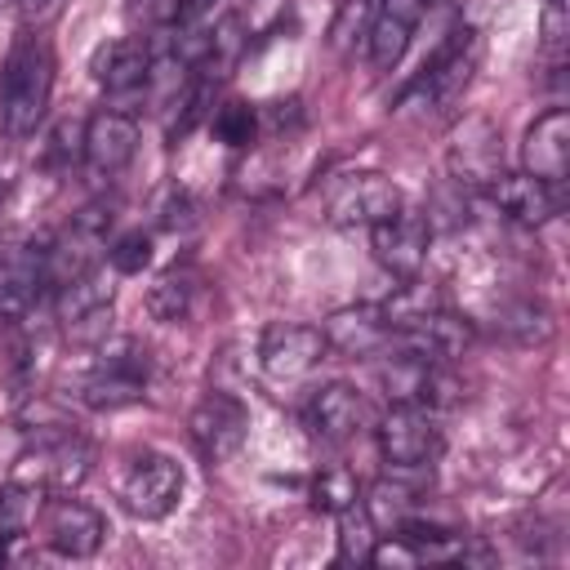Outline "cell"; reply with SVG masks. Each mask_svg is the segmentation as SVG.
Listing matches in <instances>:
<instances>
[{"mask_svg": "<svg viewBox=\"0 0 570 570\" xmlns=\"http://www.w3.org/2000/svg\"><path fill=\"white\" fill-rule=\"evenodd\" d=\"M18 13H22V27L31 31H40V27H49L58 13H62V0H18Z\"/></svg>", "mask_w": 570, "mask_h": 570, "instance_id": "obj_34", "label": "cell"}, {"mask_svg": "<svg viewBox=\"0 0 570 570\" xmlns=\"http://www.w3.org/2000/svg\"><path fill=\"white\" fill-rule=\"evenodd\" d=\"M352 503H361V490H356V476H352L347 468H325V472H316V481H312V508L338 517V512L352 508Z\"/></svg>", "mask_w": 570, "mask_h": 570, "instance_id": "obj_28", "label": "cell"}, {"mask_svg": "<svg viewBox=\"0 0 570 570\" xmlns=\"http://www.w3.org/2000/svg\"><path fill=\"white\" fill-rule=\"evenodd\" d=\"M94 80L116 98V111L125 102H138L151 89V49L142 40H111L94 53Z\"/></svg>", "mask_w": 570, "mask_h": 570, "instance_id": "obj_15", "label": "cell"}, {"mask_svg": "<svg viewBox=\"0 0 570 570\" xmlns=\"http://www.w3.org/2000/svg\"><path fill=\"white\" fill-rule=\"evenodd\" d=\"M325 334L316 325H303V321H276L263 330V343H258V356H263V370L272 379H303L307 370L321 365L325 356Z\"/></svg>", "mask_w": 570, "mask_h": 570, "instance_id": "obj_12", "label": "cell"}, {"mask_svg": "<svg viewBox=\"0 0 570 570\" xmlns=\"http://www.w3.org/2000/svg\"><path fill=\"white\" fill-rule=\"evenodd\" d=\"M89 468H94V450L71 423H62V428L27 432V445L13 463V481H27L36 490H71L89 476Z\"/></svg>", "mask_w": 570, "mask_h": 570, "instance_id": "obj_2", "label": "cell"}, {"mask_svg": "<svg viewBox=\"0 0 570 570\" xmlns=\"http://www.w3.org/2000/svg\"><path fill=\"white\" fill-rule=\"evenodd\" d=\"M379 454L387 468L396 472H414V468H428L436 454H441V428L432 419L428 405H410V401H396L383 423H379Z\"/></svg>", "mask_w": 570, "mask_h": 570, "instance_id": "obj_7", "label": "cell"}, {"mask_svg": "<svg viewBox=\"0 0 570 570\" xmlns=\"http://www.w3.org/2000/svg\"><path fill=\"white\" fill-rule=\"evenodd\" d=\"M374 13H379V0H347V4L338 9L334 27H330V40H334V49H338V53H347L352 45H365Z\"/></svg>", "mask_w": 570, "mask_h": 570, "instance_id": "obj_29", "label": "cell"}, {"mask_svg": "<svg viewBox=\"0 0 570 570\" xmlns=\"http://www.w3.org/2000/svg\"><path fill=\"white\" fill-rule=\"evenodd\" d=\"M187 432L196 441V450L209 459V463H223L232 459L240 445H245V432H249V414L236 396L227 392H205L196 401V410L187 414Z\"/></svg>", "mask_w": 570, "mask_h": 570, "instance_id": "obj_11", "label": "cell"}, {"mask_svg": "<svg viewBox=\"0 0 570 570\" xmlns=\"http://www.w3.org/2000/svg\"><path fill=\"white\" fill-rule=\"evenodd\" d=\"M191 200H187V191H178V187H169L165 191V200H160V227H169V232H183V227H191Z\"/></svg>", "mask_w": 570, "mask_h": 570, "instance_id": "obj_32", "label": "cell"}, {"mask_svg": "<svg viewBox=\"0 0 570 570\" xmlns=\"http://www.w3.org/2000/svg\"><path fill=\"white\" fill-rule=\"evenodd\" d=\"M499 325H503V334H508L512 343H521V347H539V343L552 338V312H548L543 303H517V307L503 312Z\"/></svg>", "mask_w": 570, "mask_h": 570, "instance_id": "obj_27", "label": "cell"}, {"mask_svg": "<svg viewBox=\"0 0 570 570\" xmlns=\"http://www.w3.org/2000/svg\"><path fill=\"white\" fill-rule=\"evenodd\" d=\"M396 343H401V352H410V356H423V361H454V356H463L468 347H472V321H463V316H454L450 307H436L432 316H423L419 325H410V330H401V334H392Z\"/></svg>", "mask_w": 570, "mask_h": 570, "instance_id": "obj_18", "label": "cell"}, {"mask_svg": "<svg viewBox=\"0 0 570 570\" xmlns=\"http://www.w3.org/2000/svg\"><path fill=\"white\" fill-rule=\"evenodd\" d=\"M561 45H566V0H548V9H543V49L561 58Z\"/></svg>", "mask_w": 570, "mask_h": 570, "instance_id": "obj_33", "label": "cell"}, {"mask_svg": "<svg viewBox=\"0 0 570 570\" xmlns=\"http://www.w3.org/2000/svg\"><path fill=\"white\" fill-rule=\"evenodd\" d=\"M521 169L530 178L552 183V187L566 178V169H570V116H566V107L543 111L525 129V138H521Z\"/></svg>", "mask_w": 570, "mask_h": 570, "instance_id": "obj_17", "label": "cell"}, {"mask_svg": "<svg viewBox=\"0 0 570 570\" xmlns=\"http://www.w3.org/2000/svg\"><path fill=\"white\" fill-rule=\"evenodd\" d=\"M107 232H111V209L107 205H89L80 209L49 245H45V276L49 289H62L80 276H89L107 249Z\"/></svg>", "mask_w": 570, "mask_h": 570, "instance_id": "obj_4", "label": "cell"}, {"mask_svg": "<svg viewBox=\"0 0 570 570\" xmlns=\"http://www.w3.org/2000/svg\"><path fill=\"white\" fill-rule=\"evenodd\" d=\"M183 499V468L178 459L160 454V450H142L134 454V463L120 476V508L138 521H160L178 508Z\"/></svg>", "mask_w": 570, "mask_h": 570, "instance_id": "obj_5", "label": "cell"}, {"mask_svg": "<svg viewBox=\"0 0 570 570\" xmlns=\"http://www.w3.org/2000/svg\"><path fill=\"white\" fill-rule=\"evenodd\" d=\"M414 0H379V13L370 22V36H365V53L374 62V71H392L405 49H410V36H414Z\"/></svg>", "mask_w": 570, "mask_h": 570, "instance_id": "obj_21", "label": "cell"}, {"mask_svg": "<svg viewBox=\"0 0 570 570\" xmlns=\"http://www.w3.org/2000/svg\"><path fill=\"white\" fill-rule=\"evenodd\" d=\"M214 0H178V22H196Z\"/></svg>", "mask_w": 570, "mask_h": 570, "instance_id": "obj_35", "label": "cell"}, {"mask_svg": "<svg viewBox=\"0 0 570 570\" xmlns=\"http://www.w3.org/2000/svg\"><path fill=\"white\" fill-rule=\"evenodd\" d=\"M45 503V490L27 481H9L0 490V539H22L36 530V512Z\"/></svg>", "mask_w": 570, "mask_h": 570, "instance_id": "obj_24", "label": "cell"}, {"mask_svg": "<svg viewBox=\"0 0 570 570\" xmlns=\"http://www.w3.org/2000/svg\"><path fill=\"white\" fill-rule=\"evenodd\" d=\"M405 200H401V191H396V183L392 178H383V174H356V178H347L338 191H334V200H330V223L334 227H343V232H370L374 223H383L387 214H396Z\"/></svg>", "mask_w": 570, "mask_h": 570, "instance_id": "obj_14", "label": "cell"}, {"mask_svg": "<svg viewBox=\"0 0 570 570\" xmlns=\"http://www.w3.org/2000/svg\"><path fill=\"white\" fill-rule=\"evenodd\" d=\"M414 503H419V499H414V490H410L405 481L383 476V481L370 490V499H365L361 508L370 512V521H374L379 530H387V534H392L401 521H410V517H414Z\"/></svg>", "mask_w": 570, "mask_h": 570, "instance_id": "obj_25", "label": "cell"}, {"mask_svg": "<svg viewBox=\"0 0 570 570\" xmlns=\"http://www.w3.org/2000/svg\"><path fill=\"white\" fill-rule=\"evenodd\" d=\"M370 245L383 272H392L396 281H414L428 263V245H432V218L423 209L401 205L396 214H387L383 223L370 227Z\"/></svg>", "mask_w": 570, "mask_h": 570, "instance_id": "obj_9", "label": "cell"}, {"mask_svg": "<svg viewBox=\"0 0 570 570\" xmlns=\"http://www.w3.org/2000/svg\"><path fill=\"white\" fill-rule=\"evenodd\" d=\"M45 245L31 236L0 240V325H18L40 303L49 276H45Z\"/></svg>", "mask_w": 570, "mask_h": 570, "instance_id": "obj_6", "label": "cell"}, {"mask_svg": "<svg viewBox=\"0 0 570 570\" xmlns=\"http://www.w3.org/2000/svg\"><path fill=\"white\" fill-rule=\"evenodd\" d=\"M107 258H111V267L120 276H138L151 263V236L147 232H125V236H116L107 245Z\"/></svg>", "mask_w": 570, "mask_h": 570, "instance_id": "obj_31", "label": "cell"}, {"mask_svg": "<svg viewBox=\"0 0 570 570\" xmlns=\"http://www.w3.org/2000/svg\"><path fill=\"white\" fill-rule=\"evenodd\" d=\"M361 423H365V401L352 383H325L303 405V428L325 445L352 441L361 432Z\"/></svg>", "mask_w": 570, "mask_h": 570, "instance_id": "obj_16", "label": "cell"}, {"mask_svg": "<svg viewBox=\"0 0 570 570\" xmlns=\"http://www.w3.org/2000/svg\"><path fill=\"white\" fill-rule=\"evenodd\" d=\"M476 67H481V40H476V31L472 27H454L441 40V49L423 62V71L414 76V85L405 89L401 102H414L419 98V107L432 111V116L436 111H450L468 94Z\"/></svg>", "mask_w": 570, "mask_h": 570, "instance_id": "obj_3", "label": "cell"}, {"mask_svg": "<svg viewBox=\"0 0 570 570\" xmlns=\"http://www.w3.org/2000/svg\"><path fill=\"white\" fill-rule=\"evenodd\" d=\"M485 191H490L494 209L508 214L521 227H539V223H548L557 214V187L543 183V178H530L525 169L521 174H499Z\"/></svg>", "mask_w": 570, "mask_h": 570, "instance_id": "obj_20", "label": "cell"}, {"mask_svg": "<svg viewBox=\"0 0 570 570\" xmlns=\"http://www.w3.org/2000/svg\"><path fill=\"white\" fill-rule=\"evenodd\" d=\"M36 525H40V543L53 552V557H67V561H85L98 552L107 525L102 517L85 503V499H71V494H58V499H45L40 512H36Z\"/></svg>", "mask_w": 570, "mask_h": 570, "instance_id": "obj_10", "label": "cell"}, {"mask_svg": "<svg viewBox=\"0 0 570 570\" xmlns=\"http://www.w3.org/2000/svg\"><path fill=\"white\" fill-rule=\"evenodd\" d=\"M374 543H379V525L370 521V512L361 503L343 508L338 512V561H356L361 566V561H370Z\"/></svg>", "mask_w": 570, "mask_h": 570, "instance_id": "obj_26", "label": "cell"}, {"mask_svg": "<svg viewBox=\"0 0 570 570\" xmlns=\"http://www.w3.org/2000/svg\"><path fill=\"white\" fill-rule=\"evenodd\" d=\"M214 134H218V142H227V147H249L254 134H258L254 107H249V102H227V107H218V111H214Z\"/></svg>", "mask_w": 570, "mask_h": 570, "instance_id": "obj_30", "label": "cell"}, {"mask_svg": "<svg viewBox=\"0 0 570 570\" xmlns=\"http://www.w3.org/2000/svg\"><path fill=\"white\" fill-rule=\"evenodd\" d=\"M53 94V53L36 31H18L0 62V125L13 138L40 129Z\"/></svg>", "mask_w": 570, "mask_h": 570, "instance_id": "obj_1", "label": "cell"}, {"mask_svg": "<svg viewBox=\"0 0 570 570\" xmlns=\"http://www.w3.org/2000/svg\"><path fill=\"white\" fill-rule=\"evenodd\" d=\"M450 169H454V183H481L490 187L503 169H499V134L485 125V120H472L463 125L459 142L450 147Z\"/></svg>", "mask_w": 570, "mask_h": 570, "instance_id": "obj_22", "label": "cell"}, {"mask_svg": "<svg viewBox=\"0 0 570 570\" xmlns=\"http://www.w3.org/2000/svg\"><path fill=\"white\" fill-rule=\"evenodd\" d=\"M450 0H414V9H445Z\"/></svg>", "mask_w": 570, "mask_h": 570, "instance_id": "obj_36", "label": "cell"}, {"mask_svg": "<svg viewBox=\"0 0 570 570\" xmlns=\"http://www.w3.org/2000/svg\"><path fill=\"white\" fill-rule=\"evenodd\" d=\"M325 347L343 352V356H374L392 343V330L383 321V312L374 303H352V307H338L330 321H325Z\"/></svg>", "mask_w": 570, "mask_h": 570, "instance_id": "obj_19", "label": "cell"}, {"mask_svg": "<svg viewBox=\"0 0 570 570\" xmlns=\"http://www.w3.org/2000/svg\"><path fill=\"white\" fill-rule=\"evenodd\" d=\"M138 151V125L129 111H116V107H102L89 116L85 125V142H80V156L89 165L94 178H116Z\"/></svg>", "mask_w": 570, "mask_h": 570, "instance_id": "obj_13", "label": "cell"}, {"mask_svg": "<svg viewBox=\"0 0 570 570\" xmlns=\"http://www.w3.org/2000/svg\"><path fill=\"white\" fill-rule=\"evenodd\" d=\"M147 396V356L134 343H120L116 352H107L94 361V370L80 379V401L89 410H125L138 405Z\"/></svg>", "mask_w": 570, "mask_h": 570, "instance_id": "obj_8", "label": "cell"}, {"mask_svg": "<svg viewBox=\"0 0 570 570\" xmlns=\"http://www.w3.org/2000/svg\"><path fill=\"white\" fill-rule=\"evenodd\" d=\"M196 294H200V281L191 267H169L156 276V285L147 289V312L160 321V325H178L191 316L196 307Z\"/></svg>", "mask_w": 570, "mask_h": 570, "instance_id": "obj_23", "label": "cell"}]
</instances>
